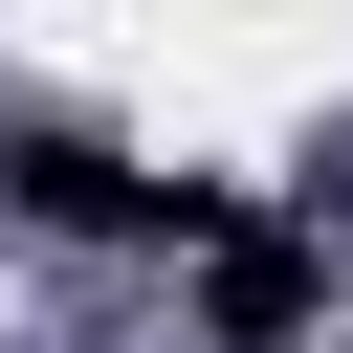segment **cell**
<instances>
[{
  "instance_id": "6da1fadb",
  "label": "cell",
  "mask_w": 353,
  "mask_h": 353,
  "mask_svg": "<svg viewBox=\"0 0 353 353\" xmlns=\"http://www.w3.org/2000/svg\"><path fill=\"white\" fill-rule=\"evenodd\" d=\"M0 199H22L44 243H221V176H154V154L88 132V110H0Z\"/></svg>"
},
{
  "instance_id": "7a4b0ae2",
  "label": "cell",
  "mask_w": 353,
  "mask_h": 353,
  "mask_svg": "<svg viewBox=\"0 0 353 353\" xmlns=\"http://www.w3.org/2000/svg\"><path fill=\"white\" fill-rule=\"evenodd\" d=\"M199 309H221V353H309V309H331V243H309V221H265V199H221V243H199Z\"/></svg>"
}]
</instances>
